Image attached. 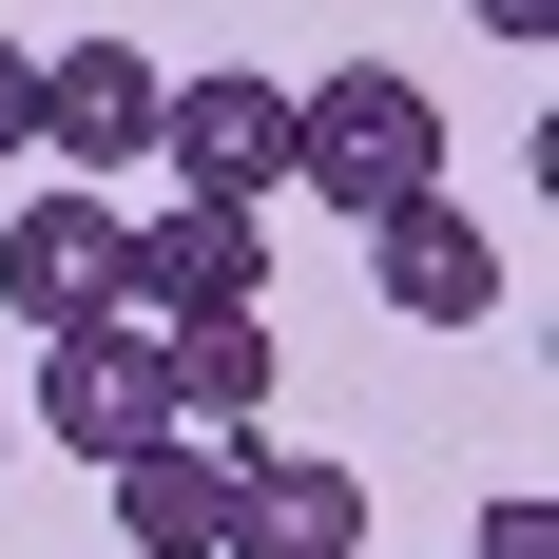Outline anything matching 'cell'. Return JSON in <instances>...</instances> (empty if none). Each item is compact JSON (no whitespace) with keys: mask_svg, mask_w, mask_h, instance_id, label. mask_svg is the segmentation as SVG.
Here are the masks:
<instances>
[{"mask_svg":"<svg viewBox=\"0 0 559 559\" xmlns=\"http://www.w3.org/2000/svg\"><path fill=\"white\" fill-rule=\"evenodd\" d=\"M289 193H329V213L444 193V97H425L405 58H329V78L289 97Z\"/></svg>","mask_w":559,"mask_h":559,"instance_id":"1","label":"cell"},{"mask_svg":"<svg viewBox=\"0 0 559 559\" xmlns=\"http://www.w3.org/2000/svg\"><path fill=\"white\" fill-rule=\"evenodd\" d=\"M116 309H135V329H174V309H271V213H251V193L116 213Z\"/></svg>","mask_w":559,"mask_h":559,"instance_id":"2","label":"cell"},{"mask_svg":"<svg viewBox=\"0 0 559 559\" xmlns=\"http://www.w3.org/2000/svg\"><path fill=\"white\" fill-rule=\"evenodd\" d=\"M39 425L78 463H135L174 425V367H155V329H135V309H78V329H39Z\"/></svg>","mask_w":559,"mask_h":559,"instance_id":"3","label":"cell"},{"mask_svg":"<svg viewBox=\"0 0 559 559\" xmlns=\"http://www.w3.org/2000/svg\"><path fill=\"white\" fill-rule=\"evenodd\" d=\"M155 155H174V193H251V213H271L289 193V78H174L155 97Z\"/></svg>","mask_w":559,"mask_h":559,"instance_id":"4","label":"cell"},{"mask_svg":"<svg viewBox=\"0 0 559 559\" xmlns=\"http://www.w3.org/2000/svg\"><path fill=\"white\" fill-rule=\"evenodd\" d=\"M367 271H386L405 329H483L502 309V231L463 213V193H405V213H367Z\"/></svg>","mask_w":559,"mask_h":559,"instance_id":"5","label":"cell"},{"mask_svg":"<svg viewBox=\"0 0 559 559\" xmlns=\"http://www.w3.org/2000/svg\"><path fill=\"white\" fill-rule=\"evenodd\" d=\"M213 559H367V483H347V463H309V444H251V463H231Z\"/></svg>","mask_w":559,"mask_h":559,"instance_id":"6","label":"cell"},{"mask_svg":"<svg viewBox=\"0 0 559 559\" xmlns=\"http://www.w3.org/2000/svg\"><path fill=\"white\" fill-rule=\"evenodd\" d=\"M0 309H20V329L116 309V213L97 193H20V213H0Z\"/></svg>","mask_w":559,"mask_h":559,"instance_id":"7","label":"cell"},{"mask_svg":"<svg viewBox=\"0 0 559 559\" xmlns=\"http://www.w3.org/2000/svg\"><path fill=\"white\" fill-rule=\"evenodd\" d=\"M155 97H174V78H155L135 39H78V58H39V155H78V174H135V155H155Z\"/></svg>","mask_w":559,"mask_h":559,"instance_id":"8","label":"cell"},{"mask_svg":"<svg viewBox=\"0 0 559 559\" xmlns=\"http://www.w3.org/2000/svg\"><path fill=\"white\" fill-rule=\"evenodd\" d=\"M116 483V540L135 559H213V521H231V444H193V425H155L135 463H97Z\"/></svg>","mask_w":559,"mask_h":559,"instance_id":"9","label":"cell"},{"mask_svg":"<svg viewBox=\"0 0 559 559\" xmlns=\"http://www.w3.org/2000/svg\"><path fill=\"white\" fill-rule=\"evenodd\" d=\"M155 367H174V425H251L271 405V309H174Z\"/></svg>","mask_w":559,"mask_h":559,"instance_id":"10","label":"cell"},{"mask_svg":"<svg viewBox=\"0 0 559 559\" xmlns=\"http://www.w3.org/2000/svg\"><path fill=\"white\" fill-rule=\"evenodd\" d=\"M20 155H39V58L0 39V174H20Z\"/></svg>","mask_w":559,"mask_h":559,"instance_id":"11","label":"cell"},{"mask_svg":"<svg viewBox=\"0 0 559 559\" xmlns=\"http://www.w3.org/2000/svg\"><path fill=\"white\" fill-rule=\"evenodd\" d=\"M483 559H559V502H483Z\"/></svg>","mask_w":559,"mask_h":559,"instance_id":"12","label":"cell"},{"mask_svg":"<svg viewBox=\"0 0 559 559\" xmlns=\"http://www.w3.org/2000/svg\"><path fill=\"white\" fill-rule=\"evenodd\" d=\"M483 20H502V39H540V20H559V0H483Z\"/></svg>","mask_w":559,"mask_h":559,"instance_id":"13","label":"cell"},{"mask_svg":"<svg viewBox=\"0 0 559 559\" xmlns=\"http://www.w3.org/2000/svg\"><path fill=\"white\" fill-rule=\"evenodd\" d=\"M0 463H20V425H0Z\"/></svg>","mask_w":559,"mask_h":559,"instance_id":"14","label":"cell"}]
</instances>
